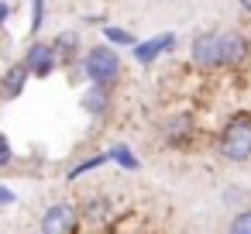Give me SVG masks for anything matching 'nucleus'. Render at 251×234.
<instances>
[{"mask_svg":"<svg viewBox=\"0 0 251 234\" xmlns=\"http://www.w3.org/2000/svg\"><path fill=\"white\" fill-rule=\"evenodd\" d=\"M217 42H220V69H234L248 59V38L241 31H224L217 35Z\"/></svg>","mask_w":251,"mask_h":234,"instance_id":"20e7f679","label":"nucleus"},{"mask_svg":"<svg viewBox=\"0 0 251 234\" xmlns=\"http://www.w3.org/2000/svg\"><path fill=\"white\" fill-rule=\"evenodd\" d=\"M230 234H251V210H241L230 220Z\"/></svg>","mask_w":251,"mask_h":234,"instance_id":"4468645a","label":"nucleus"},{"mask_svg":"<svg viewBox=\"0 0 251 234\" xmlns=\"http://www.w3.org/2000/svg\"><path fill=\"white\" fill-rule=\"evenodd\" d=\"M21 66L28 69V76H38V79L52 76V73H55V66H59L52 42H35V45L25 52V62H21Z\"/></svg>","mask_w":251,"mask_h":234,"instance_id":"7ed1b4c3","label":"nucleus"},{"mask_svg":"<svg viewBox=\"0 0 251 234\" xmlns=\"http://www.w3.org/2000/svg\"><path fill=\"white\" fill-rule=\"evenodd\" d=\"M83 76L97 86H114L121 79V55L110 45H93L83 55Z\"/></svg>","mask_w":251,"mask_h":234,"instance_id":"f03ea898","label":"nucleus"},{"mask_svg":"<svg viewBox=\"0 0 251 234\" xmlns=\"http://www.w3.org/2000/svg\"><path fill=\"white\" fill-rule=\"evenodd\" d=\"M25 86H28V69L18 62V66H11L4 73V79H0V97H4V100H18L25 93Z\"/></svg>","mask_w":251,"mask_h":234,"instance_id":"6e6552de","label":"nucleus"},{"mask_svg":"<svg viewBox=\"0 0 251 234\" xmlns=\"http://www.w3.org/2000/svg\"><path fill=\"white\" fill-rule=\"evenodd\" d=\"M217 148L227 162H248L251 158V114H237L224 124Z\"/></svg>","mask_w":251,"mask_h":234,"instance_id":"f257e3e1","label":"nucleus"},{"mask_svg":"<svg viewBox=\"0 0 251 234\" xmlns=\"http://www.w3.org/2000/svg\"><path fill=\"white\" fill-rule=\"evenodd\" d=\"M237 4H241V7H244V11L251 14V0H237Z\"/></svg>","mask_w":251,"mask_h":234,"instance_id":"6ab92c4d","label":"nucleus"},{"mask_svg":"<svg viewBox=\"0 0 251 234\" xmlns=\"http://www.w3.org/2000/svg\"><path fill=\"white\" fill-rule=\"evenodd\" d=\"M107 158L121 162L124 169H138V158L131 155V148H127V145H117V148H110V152H107Z\"/></svg>","mask_w":251,"mask_h":234,"instance_id":"ddd939ff","label":"nucleus"},{"mask_svg":"<svg viewBox=\"0 0 251 234\" xmlns=\"http://www.w3.org/2000/svg\"><path fill=\"white\" fill-rule=\"evenodd\" d=\"M193 117L189 114H179V117H172L169 124H165V141L169 145H176V148H186L189 145V138H193Z\"/></svg>","mask_w":251,"mask_h":234,"instance_id":"1a4fd4ad","label":"nucleus"},{"mask_svg":"<svg viewBox=\"0 0 251 234\" xmlns=\"http://www.w3.org/2000/svg\"><path fill=\"white\" fill-rule=\"evenodd\" d=\"M193 62L200 69H220V42L213 31H203L193 38Z\"/></svg>","mask_w":251,"mask_h":234,"instance_id":"423d86ee","label":"nucleus"},{"mask_svg":"<svg viewBox=\"0 0 251 234\" xmlns=\"http://www.w3.org/2000/svg\"><path fill=\"white\" fill-rule=\"evenodd\" d=\"M11 158H14L11 141H7V134H4V131H0V169H4V165H11Z\"/></svg>","mask_w":251,"mask_h":234,"instance_id":"dca6fc26","label":"nucleus"},{"mask_svg":"<svg viewBox=\"0 0 251 234\" xmlns=\"http://www.w3.org/2000/svg\"><path fill=\"white\" fill-rule=\"evenodd\" d=\"M52 49H55V59H59V62H73V55H76V49H79V35H76V31H62V35H55Z\"/></svg>","mask_w":251,"mask_h":234,"instance_id":"9b49d317","label":"nucleus"},{"mask_svg":"<svg viewBox=\"0 0 251 234\" xmlns=\"http://www.w3.org/2000/svg\"><path fill=\"white\" fill-rule=\"evenodd\" d=\"M45 25V0H31V31H42Z\"/></svg>","mask_w":251,"mask_h":234,"instance_id":"2eb2a0df","label":"nucleus"},{"mask_svg":"<svg viewBox=\"0 0 251 234\" xmlns=\"http://www.w3.org/2000/svg\"><path fill=\"white\" fill-rule=\"evenodd\" d=\"M76 231V210L69 203H55L42 217V234H73Z\"/></svg>","mask_w":251,"mask_h":234,"instance_id":"39448f33","label":"nucleus"},{"mask_svg":"<svg viewBox=\"0 0 251 234\" xmlns=\"http://www.w3.org/2000/svg\"><path fill=\"white\" fill-rule=\"evenodd\" d=\"M172 49H176V35H172V31H165V35L148 38V42H134V45H131V52H134V59H138L141 66H151L162 52H172Z\"/></svg>","mask_w":251,"mask_h":234,"instance_id":"0eeeda50","label":"nucleus"},{"mask_svg":"<svg viewBox=\"0 0 251 234\" xmlns=\"http://www.w3.org/2000/svg\"><path fill=\"white\" fill-rule=\"evenodd\" d=\"M11 203H14V193L7 186H0V207H11Z\"/></svg>","mask_w":251,"mask_h":234,"instance_id":"f3484780","label":"nucleus"},{"mask_svg":"<svg viewBox=\"0 0 251 234\" xmlns=\"http://www.w3.org/2000/svg\"><path fill=\"white\" fill-rule=\"evenodd\" d=\"M7 14H11V4H4V0H0V28H4V21H7Z\"/></svg>","mask_w":251,"mask_h":234,"instance_id":"a211bd4d","label":"nucleus"},{"mask_svg":"<svg viewBox=\"0 0 251 234\" xmlns=\"http://www.w3.org/2000/svg\"><path fill=\"white\" fill-rule=\"evenodd\" d=\"M103 38H107L110 45H124V49H131V45L138 42L127 28H117V25H107V28H103Z\"/></svg>","mask_w":251,"mask_h":234,"instance_id":"f8f14e48","label":"nucleus"},{"mask_svg":"<svg viewBox=\"0 0 251 234\" xmlns=\"http://www.w3.org/2000/svg\"><path fill=\"white\" fill-rule=\"evenodd\" d=\"M107 107H110V86L90 83V90L83 93V110H90L93 117H100V114H107Z\"/></svg>","mask_w":251,"mask_h":234,"instance_id":"9d476101","label":"nucleus"}]
</instances>
